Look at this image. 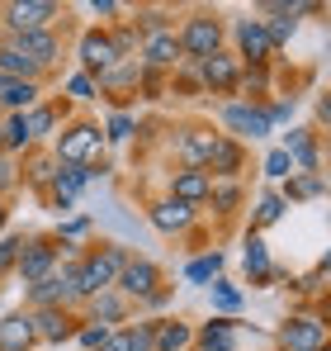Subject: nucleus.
<instances>
[{
    "label": "nucleus",
    "instance_id": "obj_23",
    "mask_svg": "<svg viewBox=\"0 0 331 351\" xmlns=\"http://www.w3.org/2000/svg\"><path fill=\"white\" fill-rule=\"evenodd\" d=\"M0 76H5V81H38V76H43V66H34V62L24 58L10 38H5V43H0Z\"/></svg>",
    "mask_w": 331,
    "mask_h": 351
},
{
    "label": "nucleus",
    "instance_id": "obj_48",
    "mask_svg": "<svg viewBox=\"0 0 331 351\" xmlns=\"http://www.w3.org/2000/svg\"><path fill=\"white\" fill-rule=\"evenodd\" d=\"M317 119L331 128V90H327V95H317Z\"/></svg>",
    "mask_w": 331,
    "mask_h": 351
},
{
    "label": "nucleus",
    "instance_id": "obj_30",
    "mask_svg": "<svg viewBox=\"0 0 331 351\" xmlns=\"http://www.w3.org/2000/svg\"><path fill=\"white\" fill-rule=\"evenodd\" d=\"M218 271H222V252H209V256H194L185 266V280L189 285H209V280H218Z\"/></svg>",
    "mask_w": 331,
    "mask_h": 351
},
{
    "label": "nucleus",
    "instance_id": "obj_44",
    "mask_svg": "<svg viewBox=\"0 0 331 351\" xmlns=\"http://www.w3.org/2000/svg\"><path fill=\"white\" fill-rule=\"evenodd\" d=\"M14 180H19V176H14V162H10V152H0V195H5Z\"/></svg>",
    "mask_w": 331,
    "mask_h": 351
},
{
    "label": "nucleus",
    "instance_id": "obj_10",
    "mask_svg": "<svg viewBox=\"0 0 331 351\" xmlns=\"http://www.w3.org/2000/svg\"><path fill=\"white\" fill-rule=\"evenodd\" d=\"M142 66L147 71H180L185 66V48H180L175 29H166L157 38H142Z\"/></svg>",
    "mask_w": 331,
    "mask_h": 351
},
{
    "label": "nucleus",
    "instance_id": "obj_16",
    "mask_svg": "<svg viewBox=\"0 0 331 351\" xmlns=\"http://www.w3.org/2000/svg\"><path fill=\"white\" fill-rule=\"evenodd\" d=\"M284 152H289L293 171L317 176V167H322V157H317V138H313L308 128H289V138H284Z\"/></svg>",
    "mask_w": 331,
    "mask_h": 351
},
{
    "label": "nucleus",
    "instance_id": "obj_46",
    "mask_svg": "<svg viewBox=\"0 0 331 351\" xmlns=\"http://www.w3.org/2000/svg\"><path fill=\"white\" fill-rule=\"evenodd\" d=\"M85 228H90L85 219H71V223H62V233H57V237H81V233H85Z\"/></svg>",
    "mask_w": 331,
    "mask_h": 351
},
{
    "label": "nucleus",
    "instance_id": "obj_2",
    "mask_svg": "<svg viewBox=\"0 0 331 351\" xmlns=\"http://www.w3.org/2000/svg\"><path fill=\"white\" fill-rule=\"evenodd\" d=\"M180 48H185V62H204L222 53V19L218 14H209V10H199V14H189L185 24H180Z\"/></svg>",
    "mask_w": 331,
    "mask_h": 351
},
{
    "label": "nucleus",
    "instance_id": "obj_40",
    "mask_svg": "<svg viewBox=\"0 0 331 351\" xmlns=\"http://www.w3.org/2000/svg\"><path fill=\"white\" fill-rule=\"evenodd\" d=\"M57 167H62V162H57V157H38V162H34V167H29V180H34V185H53Z\"/></svg>",
    "mask_w": 331,
    "mask_h": 351
},
{
    "label": "nucleus",
    "instance_id": "obj_41",
    "mask_svg": "<svg viewBox=\"0 0 331 351\" xmlns=\"http://www.w3.org/2000/svg\"><path fill=\"white\" fill-rule=\"evenodd\" d=\"M105 138H109V143H128V138H133V114H114L109 128H105Z\"/></svg>",
    "mask_w": 331,
    "mask_h": 351
},
{
    "label": "nucleus",
    "instance_id": "obj_27",
    "mask_svg": "<svg viewBox=\"0 0 331 351\" xmlns=\"http://www.w3.org/2000/svg\"><path fill=\"white\" fill-rule=\"evenodd\" d=\"M0 105H5L10 114H29V110L38 105V81H10L5 95H0Z\"/></svg>",
    "mask_w": 331,
    "mask_h": 351
},
{
    "label": "nucleus",
    "instance_id": "obj_14",
    "mask_svg": "<svg viewBox=\"0 0 331 351\" xmlns=\"http://www.w3.org/2000/svg\"><path fill=\"white\" fill-rule=\"evenodd\" d=\"M29 323H34L38 342H66V337H76V318L66 308H34Z\"/></svg>",
    "mask_w": 331,
    "mask_h": 351
},
{
    "label": "nucleus",
    "instance_id": "obj_21",
    "mask_svg": "<svg viewBox=\"0 0 331 351\" xmlns=\"http://www.w3.org/2000/svg\"><path fill=\"white\" fill-rule=\"evenodd\" d=\"M34 323L29 313H5L0 318V351H34Z\"/></svg>",
    "mask_w": 331,
    "mask_h": 351
},
{
    "label": "nucleus",
    "instance_id": "obj_12",
    "mask_svg": "<svg viewBox=\"0 0 331 351\" xmlns=\"http://www.w3.org/2000/svg\"><path fill=\"white\" fill-rule=\"evenodd\" d=\"M81 66H85V76L95 81V76H105L109 66H118V53H114L109 34H100V29H90V34H81Z\"/></svg>",
    "mask_w": 331,
    "mask_h": 351
},
{
    "label": "nucleus",
    "instance_id": "obj_29",
    "mask_svg": "<svg viewBox=\"0 0 331 351\" xmlns=\"http://www.w3.org/2000/svg\"><path fill=\"white\" fill-rule=\"evenodd\" d=\"M322 190H327V180H322V171H317V176H308V171H293V176H289V190H284V204H289V199H317Z\"/></svg>",
    "mask_w": 331,
    "mask_h": 351
},
{
    "label": "nucleus",
    "instance_id": "obj_39",
    "mask_svg": "<svg viewBox=\"0 0 331 351\" xmlns=\"http://www.w3.org/2000/svg\"><path fill=\"white\" fill-rule=\"evenodd\" d=\"M19 252H24V237H0V276L19 266Z\"/></svg>",
    "mask_w": 331,
    "mask_h": 351
},
{
    "label": "nucleus",
    "instance_id": "obj_19",
    "mask_svg": "<svg viewBox=\"0 0 331 351\" xmlns=\"http://www.w3.org/2000/svg\"><path fill=\"white\" fill-rule=\"evenodd\" d=\"M194 351H237V318H209L194 332Z\"/></svg>",
    "mask_w": 331,
    "mask_h": 351
},
{
    "label": "nucleus",
    "instance_id": "obj_18",
    "mask_svg": "<svg viewBox=\"0 0 331 351\" xmlns=\"http://www.w3.org/2000/svg\"><path fill=\"white\" fill-rule=\"evenodd\" d=\"M90 167H57V176H53V204L57 209H71L76 204V195L90 185Z\"/></svg>",
    "mask_w": 331,
    "mask_h": 351
},
{
    "label": "nucleus",
    "instance_id": "obj_33",
    "mask_svg": "<svg viewBox=\"0 0 331 351\" xmlns=\"http://www.w3.org/2000/svg\"><path fill=\"white\" fill-rule=\"evenodd\" d=\"M284 209H289V204H284V195H275V190H270V195H261V204H256V233H261V228H270V223H279V219H284Z\"/></svg>",
    "mask_w": 331,
    "mask_h": 351
},
{
    "label": "nucleus",
    "instance_id": "obj_47",
    "mask_svg": "<svg viewBox=\"0 0 331 351\" xmlns=\"http://www.w3.org/2000/svg\"><path fill=\"white\" fill-rule=\"evenodd\" d=\"M90 14H105L109 19V14H118V5L114 0H90Z\"/></svg>",
    "mask_w": 331,
    "mask_h": 351
},
{
    "label": "nucleus",
    "instance_id": "obj_6",
    "mask_svg": "<svg viewBox=\"0 0 331 351\" xmlns=\"http://www.w3.org/2000/svg\"><path fill=\"white\" fill-rule=\"evenodd\" d=\"M14 276H19L24 285H38V280L57 276V242H53V237H34V242H24Z\"/></svg>",
    "mask_w": 331,
    "mask_h": 351
},
{
    "label": "nucleus",
    "instance_id": "obj_45",
    "mask_svg": "<svg viewBox=\"0 0 331 351\" xmlns=\"http://www.w3.org/2000/svg\"><path fill=\"white\" fill-rule=\"evenodd\" d=\"M100 351H133V337H128V328H118V332H109V342Z\"/></svg>",
    "mask_w": 331,
    "mask_h": 351
},
{
    "label": "nucleus",
    "instance_id": "obj_4",
    "mask_svg": "<svg viewBox=\"0 0 331 351\" xmlns=\"http://www.w3.org/2000/svg\"><path fill=\"white\" fill-rule=\"evenodd\" d=\"M189 66H194L199 86H209L213 95H232L241 86V62H237V53H213V58L189 62Z\"/></svg>",
    "mask_w": 331,
    "mask_h": 351
},
{
    "label": "nucleus",
    "instance_id": "obj_42",
    "mask_svg": "<svg viewBox=\"0 0 331 351\" xmlns=\"http://www.w3.org/2000/svg\"><path fill=\"white\" fill-rule=\"evenodd\" d=\"M241 86L246 90H265L270 86V66H241Z\"/></svg>",
    "mask_w": 331,
    "mask_h": 351
},
{
    "label": "nucleus",
    "instance_id": "obj_8",
    "mask_svg": "<svg viewBox=\"0 0 331 351\" xmlns=\"http://www.w3.org/2000/svg\"><path fill=\"white\" fill-rule=\"evenodd\" d=\"M114 290L123 294V299H152V294L161 290V271H157V261H147V256H128V266H123V276H118Z\"/></svg>",
    "mask_w": 331,
    "mask_h": 351
},
{
    "label": "nucleus",
    "instance_id": "obj_50",
    "mask_svg": "<svg viewBox=\"0 0 331 351\" xmlns=\"http://www.w3.org/2000/svg\"><path fill=\"white\" fill-rule=\"evenodd\" d=\"M327 157H331V128H327Z\"/></svg>",
    "mask_w": 331,
    "mask_h": 351
},
{
    "label": "nucleus",
    "instance_id": "obj_11",
    "mask_svg": "<svg viewBox=\"0 0 331 351\" xmlns=\"http://www.w3.org/2000/svg\"><path fill=\"white\" fill-rule=\"evenodd\" d=\"M241 162H246L241 143H237V138H227V133H218V138H213V147H209L204 171L213 176V180H237V176H241Z\"/></svg>",
    "mask_w": 331,
    "mask_h": 351
},
{
    "label": "nucleus",
    "instance_id": "obj_7",
    "mask_svg": "<svg viewBox=\"0 0 331 351\" xmlns=\"http://www.w3.org/2000/svg\"><path fill=\"white\" fill-rule=\"evenodd\" d=\"M279 347L284 351L327 347V323H322L317 313H293V318H284V328H279Z\"/></svg>",
    "mask_w": 331,
    "mask_h": 351
},
{
    "label": "nucleus",
    "instance_id": "obj_1",
    "mask_svg": "<svg viewBox=\"0 0 331 351\" xmlns=\"http://www.w3.org/2000/svg\"><path fill=\"white\" fill-rule=\"evenodd\" d=\"M123 266H128V252H123V247H95V252H85L81 261L62 266V276L71 280V294H76V299H95V294H105V290L118 285Z\"/></svg>",
    "mask_w": 331,
    "mask_h": 351
},
{
    "label": "nucleus",
    "instance_id": "obj_32",
    "mask_svg": "<svg viewBox=\"0 0 331 351\" xmlns=\"http://www.w3.org/2000/svg\"><path fill=\"white\" fill-rule=\"evenodd\" d=\"M170 29V14L166 10H137V19H133V34H142V38H157Z\"/></svg>",
    "mask_w": 331,
    "mask_h": 351
},
{
    "label": "nucleus",
    "instance_id": "obj_51",
    "mask_svg": "<svg viewBox=\"0 0 331 351\" xmlns=\"http://www.w3.org/2000/svg\"><path fill=\"white\" fill-rule=\"evenodd\" d=\"M0 152H5V128H0Z\"/></svg>",
    "mask_w": 331,
    "mask_h": 351
},
{
    "label": "nucleus",
    "instance_id": "obj_28",
    "mask_svg": "<svg viewBox=\"0 0 331 351\" xmlns=\"http://www.w3.org/2000/svg\"><path fill=\"white\" fill-rule=\"evenodd\" d=\"M213 138H218V133H199V128H189V133L180 138V152H185V162L204 171V162H209V147H213Z\"/></svg>",
    "mask_w": 331,
    "mask_h": 351
},
{
    "label": "nucleus",
    "instance_id": "obj_26",
    "mask_svg": "<svg viewBox=\"0 0 331 351\" xmlns=\"http://www.w3.org/2000/svg\"><path fill=\"white\" fill-rule=\"evenodd\" d=\"M90 313H95L90 323H105V328H109V323H123V318H128V299L118 290H105V294L90 299Z\"/></svg>",
    "mask_w": 331,
    "mask_h": 351
},
{
    "label": "nucleus",
    "instance_id": "obj_31",
    "mask_svg": "<svg viewBox=\"0 0 331 351\" xmlns=\"http://www.w3.org/2000/svg\"><path fill=\"white\" fill-rule=\"evenodd\" d=\"M57 123V110H48V105H34L29 114H24V128H29V143H38V138H48Z\"/></svg>",
    "mask_w": 331,
    "mask_h": 351
},
{
    "label": "nucleus",
    "instance_id": "obj_9",
    "mask_svg": "<svg viewBox=\"0 0 331 351\" xmlns=\"http://www.w3.org/2000/svg\"><path fill=\"white\" fill-rule=\"evenodd\" d=\"M57 10L53 0H14V5H5V24H10V34H38V29H48L53 24Z\"/></svg>",
    "mask_w": 331,
    "mask_h": 351
},
{
    "label": "nucleus",
    "instance_id": "obj_34",
    "mask_svg": "<svg viewBox=\"0 0 331 351\" xmlns=\"http://www.w3.org/2000/svg\"><path fill=\"white\" fill-rule=\"evenodd\" d=\"M209 199H213V209H218V214H232V209L241 204V185H237V180H213Z\"/></svg>",
    "mask_w": 331,
    "mask_h": 351
},
{
    "label": "nucleus",
    "instance_id": "obj_38",
    "mask_svg": "<svg viewBox=\"0 0 331 351\" xmlns=\"http://www.w3.org/2000/svg\"><path fill=\"white\" fill-rule=\"evenodd\" d=\"M76 342L85 351H100L109 342V328H105V323H85V328H76Z\"/></svg>",
    "mask_w": 331,
    "mask_h": 351
},
{
    "label": "nucleus",
    "instance_id": "obj_43",
    "mask_svg": "<svg viewBox=\"0 0 331 351\" xmlns=\"http://www.w3.org/2000/svg\"><path fill=\"white\" fill-rule=\"evenodd\" d=\"M66 90H71V95H76V100H95V90H100V86H95V81H90V76H85V71H76V76H71V81H66Z\"/></svg>",
    "mask_w": 331,
    "mask_h": 351
},
{
    "label": "nucleus",
    "instance_id": "obj_35",
    "mask_svg": "<svg viewBox=\"0 0 331 351\" xmlns=\"http://www.w3.org/2000/svg\"><path fill=\"white\" fill-rule=\"evenodd\" d=\"M213 308H218L222 318H232V313L241 308V290L227 285V280H213Z\"/></svg>",
    "mask_w": 331,
    "mask_h": 351
},
{
    "label": "nucleus",
    "instance_id": "obj_36",
    "mask_svg": "<svg viewBox=\"0 0 331 351\" xmlns=\"http://www.w3.org/2000/svg\"><path fill=\"white\" fill-rule=\"evenodd\" d=\"M261 171L270 176V180H289V176H293V162H289V152H284V147H270Z\"/></svg>",
    "mask_w": 331,
    "mask_h": 351
},
{
    "label": "nucleus",
    "instance_id": "obj_52",
    "mask_svg": "<svg viewBox=\"0 0 331 351\" xmlns=\"http://www.w3.org/2000/svg\"><path fill=\"white\" fill-rule=\"evenodd\" d=\"M5 86H10V81H5V76H0V95H5Z\"/></svg>",
    "mask_w": 331,
    "mask_h": 351
},
{
    "label": "nucleus",
    "instance_id": "obj_25",
    "mask_svg": "<svg viewBox=\"0 0 331 351\" xmlns=\"http://www.w3.org/2000/svg\"><path fill=\"white\" fill-rule=\"evenodd\" d=\"M194 347V328L175 323V318H157V351H185Z\"/></svg>",
    "mask_w": 331,
    "mask_h": 351
},
{
    "label": "nucleus",
    "instance_id": "obj_15",
    "mask_svg": "<svg viewBox=\"0 0 331 351\" xmlns=\"http://www.w3.org/2000/svg\"><path fill=\"white\" fill-rule=\"evenodd\" d=\"M10 43H14L24 58L34 62V66H43V71H48V66L57 62V53H62L53 29H38V34H10Z\"/></svg>",
    "mask_w": 331,
    "mask_h": 351
},
{
    "label": "nucleus",
    "instance_id": "obj_22",
    "mask_svg": "<svg viewBox=\"0 0 331 351\" xmlns=\"http://www.w3.org/2000/svg\"><path fill=\"white\" fill-rule=\"evenodd\" d=\"M241 261H246V276L261 280V285L279 276L275 266H270V247H265V237H261V233H246V252H241Z\"/></svg>",
    "mask_w": 331,
    "mask_h": 351
},
{
    "label": "nucleus",
    "instance_id": "obj_53",
    "mask_svg": "<svg viewBox=\"0 0 331 351\" xmlns=\"http://www.w3.org/2000/svg\"><path fill=\"white\" fill-rule=\"evenodd\" d=\"M317 351H331V342H327V347H317Z\"/></svg>",
    "mask_w": 331,
    "mask_h": 351
},
{
    "label": "nucleus",
    "instance_id": "obj_13",
    "mask_svg": "<svg viewBox=\"0 0 331 351\" xmlns=\"http://www.w3.org/2000/svg\"><path fill=\"white\" fill-rule=\"evenodd\" d=\"M209 190H213V176L199 171V167H185V171L170 176V199H180V204H204L209 199Z\"/></svg>",
    "mask_w": 331,
    "mask_h": 351
},
{
    "label": "nucleus",
    "instance_id": "obj_17",
    "mask_svg": "<svg viewBox=\"0 0 331 351\" xmlns=\"http://www.w3.org/2000/svg\"><path fill=\"white\" fill-rule=\"evenodd\" d=\"M147 219H152V228H161V233H185V228L194 223V209L166 195V199H157V204L147 209Z\"/></svg>",
    "mask_w": 331,
    "mask_h": 351
},
{
    "label": "nucleus",
    "instance_id": "obj_20",
    "mask_svg": "<svg viewBox=\"0 0 331 351\" xmlns=\"http://www.w3.org/2000/svg\"><path fill=\"white\" fill-rule=\"evenodd\" d=\"M76 294H71V280L57 271V276H48V280H38V285H29V304L34 308H66Z\"/></svg>",
    "mask_w": 331,
    "mask_h": 351
},
{
    "label": "nucleus",
    "instance_id": "obj_5",
    "mask_svg": "<svg viewBox=\"0 0 331 351\" xmlns=\"http://www.w3.org/2000/svg\"><path fill=\"white\" fill-rule=\"evenodd\" d=\"M232 38H237V62H246V66H270L275 48H270V34H265V19H237Z\"/></svg>",
    "mask_w": 331,
    "mask_h": 351
},
{
    "label": "nucleus",
    "instance_id": "obj_37",
    "mask_svg": "<svg viewBox=\"0 0 331 351\" xmlns=\"http://www.w3.org/2000/svg\"><path fill=\"white\" fill-rule=\"evenodd\" d=\"M128 337H133V351H157V318L133 323V328H128Z\"/></svg>",
    "mask_w": 331,
    "mask_h": 351
},
{
    "label": "nucleus",
    "instance_id": "obj_49",
    "mask_svg": "<svg viewBox=\"0 0 331 351\" xmlns=\"http://www.w3.org/2000/svg\"><path fill=\"white\" fill-rule=\"evenodd\" d=\"M0 228H5V199H0Z\"/></svg>",
    "mask_w": 331,
    "mask_h": 351
},
{
    "label": "nucleus",
    "instance_id": "obj_24",
    "mask_svg": "<svg viewBox=\"0 0 331 351\" xmlns=\"http://www.w3.org/2000/svg\"><path fill=\"white\" fill-rule=\"evenodd\" d=\"M265 34H270V48H284L289 38H293V29H298V14H293V5H265Z\"/></svg>",
    "mask_w": 331,
    "mask_h": 351
},
{
    "label": "nucleus",
    "instance_id": "obj_3",
    "mask_svg": "<svg viewBox=\"0 0 331 351\" xmlns=\"http://www.w3.org/2000/svg\"><path fill=\"white\" fill-rule=\"evenodd\" d=\"M222 128H227V138H270L275 133V123H270V114H265V105L261 100H227L218 110Z\"/></svg>",
    "mask_w": 331,
    "mask_h": 351
}]
</instances>
